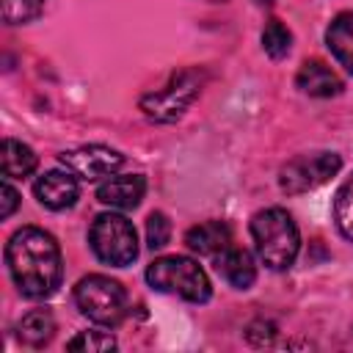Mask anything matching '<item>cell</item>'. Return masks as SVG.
<instances>
[{
	"instance_id": "cell-21",
	"label": "cell",
	"mask_w": 353,
	"mask_h": 353,
	"mask_svg": "<svg viewBox=\"0 0 353 353\" xmlns=\"http://www.w3.org/2000/svg\"><path fill=\"white\" fill-rule=\"evenodd\" d=\"M168 240H171V221H168V215L165 212H152L146 218V245L152 251H157Z\"/></svg>"
},
{
	"instance_id": "cell-9",
	"label": "cell",
	"mask_w": 353,
	"mask_h": 353,
	"mask_svg": "<svg viewBox=\"0 0 353 353\" xmlns=\"http://www.w3.org/2000/svg\"><path fill=\"white\" fill-rule=\"evenodd\" d=\"M33 196L47 210H69L80 199V185L72 171H47L33 182Z\"/></svg>"
},
{
	"instance_id": "cell-12",
	"label": "cell",
	"mask_w": 353,
	"mask_h": 353,
	"mask_svg": "<svg viewBox=\"0 0 353 353\" xmlns=\"http://www.w3.org/2000/svg\"><path fill=\"white\" fill-rule=\"evenodd\" d=\"M185 243L190 251L215 259L218 254H223L232 245V229L223 221H204L185 232Z\"/></svg>"
},
{
	"instance_id": "cell-4",
	"label": "cell",
	"mask_w": 353,
	"mask_h": 353,
	"mask_svg": "<svg viewBox=\"0 0 353 353\" xmlns=\"http://www.w3.org/2000/svg\"><path fill=\"white\" fill-rule=\"evenodd\" d=\"M74 303L80 314H85L91 323L113 328L127 317V292L124 287L110 276H83L74 284Z\"/></svg>"
},
{
	"instance_id": "cell-17",
	"label": "cell",
	"mask_w": 353,
	"mask_h": 353,
	"mask_svg": "<svg viewBox=\"0 0 353 353\" xmlns=\"http://www.w3.org/2000/svg\"><path fill=\"white\" fill-rule=\"evenodd\" d=\"M334 221L342 237L353 243V174L339 185L334 196Z\"/></svg>"
},
{
	"instance_id": "cell-15",
	"label": "cell",
	"mask_w": 353,
	"mask_h": 353,
	"mask_svg": "<svg viewBox=\"0 0 353 353\" xmlns=\"http://www.w3.org/2000/svg\"><path fill=\"white\" fill-rule=\"evenodd\" d=\"M325 44L331 55L353 74V11H342L331 19L325 30Z\"/></svg>"
},
{
	"instance_id": "cell-22",
	"label": "cell",
	"mask_w": 353,
	"mask_h": 353,
	"mask_svg": "<svg viewBox=\"0 0 353 353\" xmlns=\"http://www.w3.org/2000/svg\"><path fill=\"white\" fill-rule=\"evenodd\" d=\"M0 196H3V199H0V201H3V207H0V218L6 221V218L14 215V210H17V204H19V193H17V190L8 185V179H6V182L0 185Z\"/></svg>"
},
{
	"instance_id": "cell-18",
	"label": "cell",
	"mask_w": 353,
	"mask_h": 353,
	"mask_svg": "<svg viewBox=\"0 0 353 353\" xmlns=\"http://www.w3.org/2000/svg\"><path fill=\"white\" fill-rule=\"evenodd\" d=\"M262 47H265V52H268L270 58H276V61L290 52V47H292V33L287 30V25H284L281 19H270V22L265 25V30H262Z\"/></svg>"
},
{
	"instance_id": "cell-5",
	"label": "cell",
	"mask_w": 353,
	"mask_h": 353,
	"mask_svg": "<svg viewBox=\"0 0 353 353\" xmlns=\"http://www.w3.org/2000/svg\"><path fill=\"white\" fill-rule=\"evenodd\" d=\"M91 251L99 262L110 268H127L138 259V234L132 221H127L119 212H102L94 218L88 229Z\"/></svg>"
},
{
	"instance_id": "cell-10",
	"label": "cell",
	"mask_w": 353,
	"mask_h": 353,
	"mask_svg": "<svg viewBox=\"0 0 353 353\" xmlns=\"http://www.w3.org/2000/svg\"><path fill=\"white\" fill-rule=\"evenodd\" d=\"M146 193V179L141 174H119L108 176L97 188V199L110 210H135Z\"/></svg>"
},
{
	"instance_id": "cell-6",
	"label": "cell",
	"mask_w": 353,
	"mask_h": 353,
	"mask_svg": "<svg viewBox=\"0 0 353 353\" xmlns=\"http://www.w3.org/2000/svg\"><path fill=\"white\" fill-rule=\"evenodd\" d=\"M199 91H201V74L196 69H182L168 80V85L141 97V110L152 121H163V124L176 121L199 97Z\"/></svg>"
},
{
	"instance_id": "cell-14",
	"label": "cell",
	"mask_w": 353,
	"mask_h": 353,
	"mask_svg": "<svg viewBox=\"0 0 353 353\" xmlns=\"http://www.w3.org/2000/svg\"><path fill=\"white\" fill-rule=\"evenodd\" d=\"M0 165H3V176L6 179H25V176H30L36 171L39 157L28 143L6 138L0 143Z\"/></svg>"
},
{
	"instance_id": "cell-24",
	"label": "cell",
	"mask_w": 353,
	"mask_h": 353,
	"mask_svg": "<svg viewBox=\"0 0 353 353\" xmlns=\"http://www.w3.org/2000/svg\"><path fill=\"white\" fill-rule=\"evenodd\" d=\"M212 3H223V0H212Z\"/></svg>"
},
{
	"instance_id": "cell-3",
	"label": "cell",
	"mask_w": 353,
	"mask_h": 353,
	"mask_svg": "<svg viewBox=\"0 0 353 353\" xmlns=\"http://www.w3.org/2000/svg\"><path fill=\"white\" fill-rule=\"evenodd\" d=\"M146 281L152 290L165 292V295H176L182 301L190 303H204L212 295L210 279L201 270L199 262H193L190 256H160L146 268Z\"/></svg>"
},
{
	"instance_id": "cell-16",
	"label": "cell",
	"mask_w": 353,
	"mask_h": 353,
	"mask_svg": "<svg viewBox=\"0 0 353 353\" xmlns=\"http://www.w3.org/2000/svg\"><path fill=\"white\" fill-rule=\"evenodd\" d=\"M55 334V317L47 309H33L17 323V336L28 347H44Z\"/></svg>"
},
{
	"instance_id": "cell-20",
	"label": "cell",
	"mask_w": 353,
	"mask_h": 353,
	"mask_svg": "<svg viewBox=\"0 0 353 353\" xmlns=\"http://www.w3.org/2000/svg\"><path fill=\"white\" fill-rule=\"evenodd\" d=\"M41 8H44V0H3V19L8 25H22L36 19Z\"/></svg>"
},
{
	"instance_id": "cell-1",
	"label": "cell",
	"mask_w": 353,
	"mask_h": 353,
	"mask_svg": "<svg viewBox=\"0 0 353 353\" xmlns=\"http://www.w3.org/2000/svg\"><path fill=\"white\" fill-rule=\"evenodd\" d=\"M6 265L25 298H50L61 287L63 259L58 240L39 226H22L11 234L6 243Z\"/></svg>"
},
{
	"instance_id": "cell-19",
	"label": "cell",
	"mask_w": 353,
	"mask_h": 353,
	"mask_svg": "<svg viewBox=\"0 0 353 353\" xmlns=\"http://www.w3.org/2000/svg\"><path fill=\"white\" fill-rule=\"evenodd\" d=\"M69 350H85V353H97V350H116V336L108 331H80L74 339L66 342Z\"/></svg>"
},
{
	"instance_id": "cell-7",
	"label": "cell",
	"mask_w": 353,
	"mask_h": 353,
	"mask_svg": "<svg viewBox=\"0 0 353 353\" xmlns=\"http://www.w3.org/2000/svg\"><path fill=\"white\" fill-rule=\"evenodd\" d=\"M342 168V157L336 152H312V154H298L284 168L279 171V185L284 193L298 196L306 190H314L325 185L331 176H336Z\"/></svg>"
},
{
	"instance_id": "cell-8",
	"label": "cell",
	"mask_w": 353,
	"mask_h": 353,
	"mask_svg": "<svg viewBox=\"0 0 353 353\" xmlns=\"http://www.w3.org/2000/svg\"><path fill=\"white\" fill-rule=\"evenodd\" d=\"M58 160L66 171H72L80 179H99V176H110L113 171H119L124 163V154L110 146L91 143V146H77V149L61 152Z\"/></svg>"
},
{
	"instance_id": "cell-23",
	"label": "cell",
	"mask_w": 353,
	"mask_h": 353,
	"mask_svg": "<svg viewBox=\"0 0 353 353\" xmlns=\"http://www.w3.org/2000/svg\"><path fill=\"white\" fill-rule=\"evenodd\" d=\"M254 3H256V6H273L276 0H254Z\"/></svg>"
},
{
	"instance_id": "cell-11",
	"label": "cell",
	"mask_w": 353,
	"mask_h": 353,
	"mask_svg": "<svg viewBox=\"0 0 353 353\" xmlns=\"http://www.w3.org/2000/svg\"><path fill=\"white\" fill-rule=\"evenodd\" d=\"M295 85H298L303 94H309V97H323V99H325V97H336V94L342 91L339 74H336L328 63H323V61H317V58L301 63V69H298V74H295Z\"/></svg>"
},
{
	"instance_id": "cell-13",
	"label": "cell",
	"mask_w": 353,
	"mask_h": 353,
	"mask_svg": "<svg viewBox=\"0 0 353 353\" xmlns=\"http://www.w3.org/2000/svg\"><path fill=\"white\" fill-rule=\"evenodd\" d=\"M215 270L234 290H248L254 284V279H256L254 256L245 248H234V245H229L223 254L215 256Z\"/></svg>"
},
{
	"instance_id": "cell-2",
	"label": "cell",
	"mask_w": 353,
	"mask_h": 353,
	"mask_svg": "<svg viewBox=\"0 0 353 353\" xmlns=\"http://www.w3.org/2000/svg\"><path fill=\"white\" fill-rule=\"evenodd\" d=\"M251 237H254L256 256L270 270H287L301 251L298 226H295L292 215L281 207L259 210L251 218Z\"/></svg>"
}]
</instances>
